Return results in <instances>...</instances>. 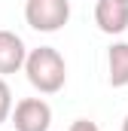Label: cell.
<instances>
[{
	"instance_id": "obj_1",
	"label": "cell",
	"mask_w": 128,
	"mask_h": 131,
	"mask_svg": "<svg viewBox=\"0 0 128 131\" xmlns=\"http://www.w3.org/2000/svg\"><path fill=\"white\" fill-rule=\"evenodd\" d=\"M22 70L28 73V82L40 95H55V92H61L64 82H67V64H64V55L55 46L31 49Z\"/></svg>"
},
{
	"instance_id": "obj_2",
	"label": "cell",
	"mask_w": 128,
	"mask_h": 131,
	"mask_svg": "<svg viewBox=\"0 0 128 131\" xmlns=\"http://www.w3.org/2000/svg\"><path fill=\"white\" fill-rule=\"evenodd\" d=\"M70 18L67 0H25V21L40 34L61 31Z\"/></svg>"
},
{
	"instance_id": "obj_3",
	"label": "cell",
	"mask_w": 128,
	"mask_h": 131,
	"mask_svg": "<svg viewBox=\"0 0 128 131\" xmlns=\"http://www.w3.org/2000/svg\"><path fill=\"white\" fill-rule=\"evenodd\" d=\"M15 131H49L52 128V107L43 98H22L9 113Z\"/></svg>"
},
{
	"instance_id": "obj_4",
	"label": "cell",
	"mask_w": 128,
	"mask_h": 131,
	"mask_svg": "<svg viewBox=\"0 0 128 131\" xmlns=\"http://www.w3.org/2000/svg\"><path fill=\"white\" fill-rule=\"evenodd\" d=\"M95 25L104 34L128 31V3L125 0H98L95 3Z\"/></svg>"
},
{
	"instance_id": "obj_5",
	"label": "cell",
	"mask_w": 128,
	"mask_h": 131,
	"mask_svg": "<svg viewBox=\"0 0 128 131\" xmlns=\"http://www.w3.org/2000/svg\"><path fill=\"white\" fill-rule=\"evenodd\" d=\"M25 58H28L25 40L12 31H0V76L18 73L25 67Z\"/></svg>"
},
{
	"instance_id": "obj_6",
	"label": "cell",
	"mask_w": 128,
	"mask_h": 131,
	"mask_svg": "<svg viewBox=\"0 0 128 131\" xmlns=\"http://www.w3.org/2000/svg\"><path fill=\"white\" fill-rule=\"evenodd\" d=\"M107 70H110V85L125 89L128 85V43H113L107 52Z\"/></svg>"
},
{
	"instance_id": "obj_7",
	"label": "cell",
	"mask_w": 128,
	"mask_h": 131,
	"mask_svg": "<svg viewBox=\"0 0 128 131\" xmlns=\"http://www.w3.org/2000/svg\"><path fill=\"white\" fill-rule=\"evenodd\" d=\"M9 113H12V92H9L6 79L0 76V125L9 119Z\"/></svg>"
},
{
	"instance_id": "obj_8",
	"label": "cell",
	"mask_w": 128,
	"mask_h": 131,
	"mask_svg": "<svg viewBox=\"0 0 128 131\" xmlns=\"http://www.w3.org/2000/svg\"><path fill=\"white\" fill-rule=\"evenodd\" d=\"M67 131H101V128H98L92 119H76V122H73Z\"/></svg>"
},
{
	"instance_id": "obj_9",
	"label": "cell",
	"mask_w": 128,
	"mask_h": 131,
	"mask_svg": "<svg viewBox=\"0 0 128 131\" xmlns=\"http://www.w3.org/2000/svg\"><path fill=\"white\" fill-rule=\"evenodd\" d=\"M122 131H128V116H125V122H122Z\"/></svg>"
},
{
	"instance_id": "obj_10",
	"label": "cell",
	"mask_w": 128,
	"mask_h": 131,
	"mask_svg": "<svg viewBox=\"0 0 128 131\" xmlns=\"http://www.w3.org/2000/svg\"><path fill=\"white\" fill-rule=\"evenodd\" d=\"M125 3H128V0H125Z\"/></svg>"
}]
</instances>
